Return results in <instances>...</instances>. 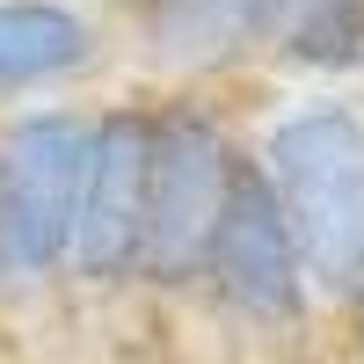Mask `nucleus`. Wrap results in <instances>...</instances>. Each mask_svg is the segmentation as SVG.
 Segmentation results:
<instances>
[{
	"instance_id": "obj_1",
	"label": "nucleus",
	"mask_w": 364,
	"mask_h": 364,
	"mask_svg": "<svg viewBox=\"0 0 364 364\" xmlns=\"http://www.w3.org/2000/svg\"><path fill=\"white\" fill-rule=\"evenodd\" d=\"M248 161L277 197L321 306H364V102L314 87L248 124Z\"/></svg>"
},
{
	"instance_id": "obj_2",
	"label": "nucleus",
	"mask_w": 364,
	"mask_h": 364,
	"mask_svg": "<svg viewBox=\"0 0 364 364\" xmlns=\"http://www.w3.org/2000/svg\"><path fill=\"white\" fill-rule=\"evenodd\" d=\"M154 95V146H146V240L139 291L190 299L204 277L211 226L226 211L233 168L248 154L240 87H146Z\"/></svg>"
},
{
	"instance_id": "obj_3",
	"label": "nucleus",
	"mask_w": 364,
	"mask_h": 364,
	"mask_svg": "<svg viewBox=\"0 0 364 364\" xmlns=\"http://www.w3.org/2000/svg\"><path fill=\"white\" fill-rule=\"evenodd\" d=\"M80 168L87 102L0 109V306H37L66 284Z\"/></svg>"
},
{
	"instance_id": "obj_4",
	"label": "nucleus",
	"mask_w": 364,
	"mask_h": 364,
	"mask_svg": "<svg viewBox=\"0 0 364 364\" xmlns=\"http://www.w3.org/2000/svg\"><path fill=\"white\" fill-rule=\"evenodd\" d=\"M197 291L255 343H299L321 314V299L306 284V262L291 248V226H284V211H277V197H269V182L248 154H240L226 211L211 226Z\"/></svg>"
},
{
	"instance_id": "obj_5",
	"label": "nucleus",
	"mask_w": 364,
	"mask_h": 364,
	"mask_svg": "<svg viewBox=\"0 0 364 364\" xmlns=\"http://www.w3.org/2000/svg\"><path fill=\"white\" fill-rule=\"evenodd\" d=\"M146 146H154V95L146 87H117L109 102H87V168H80V204H73L66 284L95 299L139 291Z\"/></svg>"
},
{
	"instance_id": "obj_6",
	"label": "nucleus",
	"mask_w": 364,
	"mask_h": 364,
	"mask_svg": "<svg viewBox=\"0 0 364 364\" xmlns=\"http://www.w3.org/2000/svg\"><path fill=\"white\" fill-rule=\"evenodd\" d=\"M109 22L139 87H240L262 66L269 0H132Z\"/></svg>"
},
{
	"instance_id": "obj_7",
	"label": "nucleus",
	"mask_w": 364,
	"mask_h": 364,
	"mask_svg": "<svg viewBox=\"0 0 364 364\" xmlns=\"http://www.w3.org/2000/svg\"><path fill=\"white\" fill-rule=\"evenodd\" d=\"M117 73V22L80 0H0V109L80 102Z\"/></svg>"
},
{
	"instance_id": "obj_8",
	"label": "nucleus",
	"mask_w": 364,
	"mask_h": 364,
	"mask_svg": "<svg viewBox=\"0 0 364 364\" xmlns=\"http://www.w3.org/2000/svg\"><path fill=\"white\" fill-rule=\"evenodd\" d=\"M80 8H95V15H124L132 0H80Z\"/></svg>"
},
{
	"instance_id": "obj_9",
	"label": "nucleus",
	"mask_w": 364,
	"mask_h": 364,
	"mask_svg": "<svg viewBox=\"0 0 364 364\" xmlns=\"http://www.w3.org/2000/svg\"><path fill=\"white\" fill-rule=\"evenodd\" d=\"M357 321H364V306H357Z\"/></svg>"
}]
</instances>
